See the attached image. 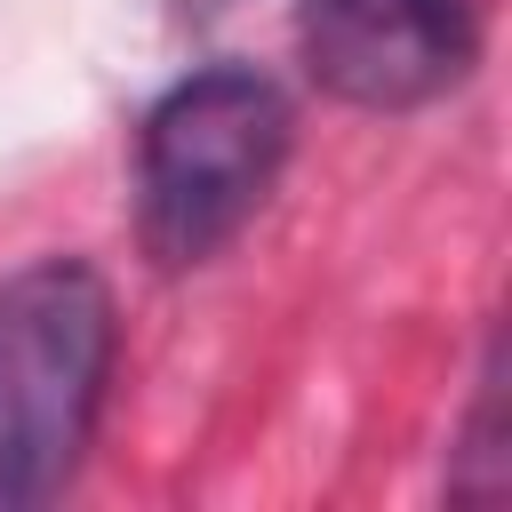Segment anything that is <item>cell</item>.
<instances>
[{
	"instance_id": "1",
	"label": "cell",
	"mask_w": 512,
	"mask_h": 512,
	"mask_svg": "<svg viewBox=\"0 0 512 512\" xmlns=\"http://www.w3.org/2000/svg\"><path fill=\"white\" fill-rule=\"evenodd\" d=\"M296 144V112L256 64L184 72L136 136V240L160 272H192L240 240Z\"/></svg>"
},
{
	"instance_id": "4",
	"label": "cell",
	"mask_w": 512,
	"mask_h": 512,
	"mask_svg": "<svg viewBox=\"0 0 512 512\" xmlns=\"http://www.w3.org/2000/svg\"><path fill=\"white\" fill-rule=\"evenodd\" d=\"M448 488H456L464 504H496V496L512 488V448H504V336H496L488 360H480V384H472V416H464V432H456V472H448Z\"/></svg>"
},
{
	"instance_id": "3",
	"label": "cell",
	"mask_w": 512,
	"mask_h": 512,
	"mask_svg": "<svg viewBox=\"0 0 512 512\" xmlns=\"http://www.w3.org/2000/svg\"><path fill=\"white\" fill-rule=\"evenodd\" d=\"M296 48L336 104L416 112L472 72L480 32L472 0H304Z\"/></svg>"
},
{
	"instance_id": "2",
	"label": "cell",
	"mask_w": 512,
	"mask_h": 512,
	"mask_svg": "<svg viewBox=\"0 0 512 512\" xmlns=\"http://www.w3.org/2000/svg\"><path fill=\"white\" fill-rule=\"evenodd\" d=\"M112 288L80 256H40L0 272V512L72 488L104 376H112Z\"/></svg>"
}]
</instances>
